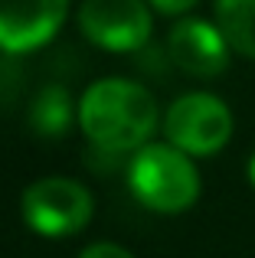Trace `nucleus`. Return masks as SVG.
Masks as SVG:
<instances>
[{
	"mask_svg": "<svg viewBox=\"0 0 255 258\" xmlns=\"http://www.w3.org/2000/svg\"><path fill=\"white\" fill-rule=\"evenodd\" d=\"M157 101L131 79H102L79 101V127L105 154L141 151L157 131Z\"/></svg>",
	"mask_w": 255,
	"mask_h": 258,
	"instance_id": "nucleus-1",
	"label": "nucleus"
},
{
	"mask_svg": "<svg viewBox=\"0 0 255 258\" xmlns=\"http://www.w3.org/2000/svg\"><path fill=\"white\" fill-rule=\"evenodd\" d=\"M128 186L141 206L164 216L186 213L200 200V173L190 154L173 144H144L128 164Z\"/></svg>",
	"mask_w": 255,
	"mask_h": 258,
	"instance_id": "nucleus-2",
	"label": "nucleus"
},
{
	"mask_svg": "<svg viewBox=\"0 0 255 258\" xmlns=\"http://www.w3.org/2000/svg\"><path fill=\"white\" fill-rule=\"evenodd\" d=\"M23 222L36 235L66 239L89 226L92 219V193L79 180L69 176H43L30 183L20 196Z\"/></svg>",
	"mask_w": 255,
	"mask_h": 258,
	"instance_id": "nucleus-3",
	"label": "nucleus"
},
{
	"mask_svg": "<svg viewBox=\"0 0 255 258\" xmlns=\"http://www.w3.org/2000/svg\"><path fill=\"white\" fill-rule=\"evenodd\" d=\"M164 134L167 144L190 157H213L232 138V111L210 92L180 95L164 114Z\"/></svg>",
	"mask_w": 255,
	"mask_h": 258,
	"instance_id": "nucleus-4",
	"label": "nucleus"
},
{
	"mask_svg": "<svg viewBox=\"0 0 255 258\" xmlns=\"http://www.w3.org/2000/svg\"><path fill=\"white\" fill-rule=\"evenodd\" d=\"M79 30L98 49L134 52L151 39V4L147 0H82Z\"/></svg>",
	"mask_w": 255,
	"mask_h": 258,
	"instance_id": "nucleus-5",
	"label": "nucleus"
},
{
	"mask_svg": "<svg viewBox=\"0 0 255 258\" xmlns=\"http://www.w3.org/2000/svg\"><path fill=\"white\" fill-rule=\"evenodd\" d=\"M229 43L216 23L186 17L167 33V56L180 72L193 79H216L229 66Z\"/></svg>",
	"mask_w": 255,
	"mask_h": 258,
	"instance_id": "nucleus-6",
	"label": "nucleus"
},
{
	"mask_svg": "<svg viewBox=\"0 0 255 258\" xmlns=\"http://www.w3.org/2000/svg\"><path fill=\"white\" fill-rule=\"evenodd\" d=\"M69 0H0V49L30 52L59 33Z\"/></svg>",
	"mask_w": 255,
	"mask_h": 258,
	"instance_id": "nucleus-7",
	"label": "nucleus"
},
{
	"mask_svg": "<svg viewBox=\"0 0 255 258\" xmlns=\"http://www.w3.org/2000/svg\"><path fill=\"white\" fill-rule=\"evenodd\" d=\"M216 26L232 52L255 59V0H216Z\"/></svg>",
	"mask_w": 255,
	"mask_h": 258,
	"instance_id": "nucleus-8",
	"label": "nucleus"
},
{
	"mask_svg": "<svg viewBox=\"0 0 255 258\" xmlns=\"http://www.w3.org/2000/svg\"><path fill=\"white\" fill-rule=\"evenodd\" d=\"M30 124H33V131H39L43 138H59V134H66L69 124H72L69 92H66L62 85H46L43 92L33 98Z\"/></svg>",
	"mask_w": 255,
	"mask_h": 258,
	"instance_id": "nucleus-9",
	"label": "nucleus"
},
{
	"mask_svg": "<svg viewBox=\"0 0 255 258\" xmlns=\"http://www.w3.org/2000/svg\"><path fill=\"white\" fill-rule=\"evenodd\" d=\"M79 258H134L128 248L115 245V242H95V245H89Z\"/></svg>",
	"mask_w": 255,
	"mask_h": 258,
	"instance_id": "nucleus-10",
	"label": "nucleus"
},
{
	"mask_svg": "<svg viewBox=\"0 0 255 258\" xmlns=\"http://www.w3.org/2000/svg\"><path fill=\"white\" fill-rule=\"evenodd\" d=\"M147 4L154 7V10H160V13H186L190 7H197L200 0H147Z\"/></svg>",
	"mask_w": 255,
	"mask_h": 258,
	"instance_id": "nucleus-11",
	"label": "nucleus"
},
{
	"mask_svg": "<svg viewBox=\"0 0 255 258\" xmlns=\"http://www.w3.org/2000/svg\"><path fill=\"white\" fill-rule=\"evenodd\" d=\"M249 180H252V186H255V154H252V160H249Z\"/></svg>",
	"mask_w": 255,
	"mask_h": 258,
	"instance_id": "nucleus-12",
	"label": "nucleus"
}]
</instances>
